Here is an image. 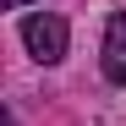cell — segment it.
<instances>
[{"label":"cell","mask_w":126,"mask_h":126,"mask_svg":"<svg viewBox=\"0 0 126 126\" xmlns=\"http://www.w3.org/2000/svg\"><path fill=\"white\" fill-rule=\"evenodd\" d=\"M0 6H6V11H22V6H33V0H0Z\"/></svg>","instance_id":"cell-3"},{"label":"cell","mask_w":126,"mask_h":126,"mask_svg":"<svg viewBox=\"0 0 126 126\" xmlns=\"http://www.w3.org/2000/svg\"><path fill=\"white\" fill-rule=\"evenodd\" d=\"M22 44L33 49L38 66H55V60L66 55V22H60L55 11H33L28 22H22Z\"/></svg>","instance_id":"cell-1"},{"label":"cell","mask_w":126,"mask_h":126,"mask_svg":"<svg viewBox=\"0 0 126 126\" xmlns=\"http://www.w3.org/2000/svg\"><path fill=\"white\" fill-rule=\"evenodd\" d=\"M99 60H104V77L126 88V11H115L110 22H104V49H99Z\"/></svg>","instance_id":"cell-2"}]
</instances>
